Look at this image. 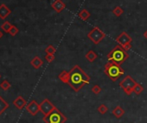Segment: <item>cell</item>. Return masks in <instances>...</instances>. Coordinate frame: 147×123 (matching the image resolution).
Masks as SVG:
<instances>
[{"label": "cell", "instance_id": "8", "mask_svg": "<svg viewBox=\"0 0 147 123\" xmlns=\"http://www.w3.org/2000/svg\"><path fill=\"white\" fill-rule=\"evenodd\" d=\"M116 41L119 43V45L120 46H124L129 43H131L132 39L131 37L126 33V32H122L120 35H119V36L116 38Z\"/></svg>", "mask_w": 147, "mask_h": 123}, {"label": "cell", "instance_id": "25", "mask_svg": "<svg viewBox=\"0 0 147 123\" xmlns=\"http://www.w3.org/2000/svg\"><path fill=\"white\" fill-rule=\"evenodd\" d=\"M92 91H93V93H94L95 95H98V94H100V93L102 91V89H101V87H100V85L95 84V85H94V86H93V88H92Z\"/></svg>", "mask_w": 147, "mask_h": 123}, {"label": "cell", "instance_id": "11", "mask_svg": "<svg viewBox=\"0 0 147 123\" xmlns=\"http://www.w3.org/2000/svg\"><path fill=\"white\" fill-rule=\"evenodd\" d=\"M11 13V11L5 4L0 5V18L5 20L10 16Z\"/></svg>", "mask_w": 147, "mask_h": 123}, {"label": "cell", "instance_id": "17", "mask_svg": "<svg viewBox=\"0 0 147 123\" xmlns=\"http://www.w3.org/2000/svg\"><path fill=\"white\" fill-rule=\"evenodd\" d=\"M8 108H9V103L0 96V115H1Z\"/></svg>", "mask_w": 147, "mask_h": 123}, {"label": "cell", "instance_id": "26", "mask_svg": "<svg viewBox=\"0 0 147 123\" xmlns=\"http://www.w3.org/2000/svg\"><path fill=\"white\" fill-rule=\"evenodd\" d=\"M18 28L17 27V26H15V25H12V28L11 29V30L9 31V34L11 35V36H15L16 35H18Z\"/></svg>", "mask_w": 147, "mask_h": 123}, {"label": "cell", "instance_id": "14", "mask_svg": "<svg viewBox=\"0 0 147 123\" xmlns=\"http://www.w3.org/2000/svg\"><path fill=\"white\" fill-rule=\"evenodd\" d=\"M113 114L117 118V119H119L121 118L124 114H125V110L120 107V106H117L113 108V110L112 111Z\"/></svg>", "mask_w": 147, "mask_h": 123}, {"label": "cell", "instance_id": "29", "mask_svg": "<svg viewBox=\"0 0 147 123\" xmlns=\"http://www.w3.org/2000/svg\"><path fill=\"white\" fill-rule=\"evenodd\" d=\"M144 38H145V39L147 40V30H146V31H145V32L144 33Z\"/></svg>", "mask_w": 147, "mask_h": 123}, {"label": "cell", "instance_id": "6", "mask_svg": "<svg viewBox=\"0 0 147 123\" xmlns=\"http://www.w3.org/2000/svg\"><path fill=\"white\" fill-rule=\"evenodd\" d=\"M105 37H106L105 33L98 27H94L88 34V38L89 40H91V41H93L95 45H98Z\"/></svg>", "mask_w": 147, "mask_h": 123}, {"label": "cell", "instance_id": "19", "mask_svg": "<svg viewBox=\"0 0 147 123\" xmlns=\"http://www.w3.org/2000/svg\"><path fill=\"white\" fill-rule=\"evenodd\" d=\"M11 28H12V25H11V23H9L8 21L5 22V23L1 25V29H2L5 33H9V31L11 30Z\"/></svg>", "mask_w": 147, "mask_h": 123}, {"label": "cell", "instance_id": "1", "mask_svg": "<svg viewBox=\"0 0 147 123\" xmlns=\"http://www.w3.org/2000/svg\"><path fill=\"white\" fill-rule=\"evenodd\" d=\"M89 83L90 77L78 65H76L70 70L67 84L76 92L80 91L84 85L88 84Z\"/></svg>", "mask_w": 147, "mask_h": 123}, {"label": "cell", "instance_id": "7", "mask_svg": "<svg viewBox=\"0 0 147 123\" xmlns=\"http://www.w3.org/2000/svg\"><path fill=\"white\" fill-rule=\"evenodd\" d=\"M55 108V106L49 99H44L40 103V112H42L44 116L49 114Z\"/></svg>", "mask_w": 147, "mask_h": 123}, {"label": "cell", "instance_id": "16", "mask_svg": "<svg viewBox=\"0 0 147 123\" xmlns=\"http://www.w3.org/2000/svg\"><path fill=\"white\" fill-rule=\"evenodd\" d=\"M90 16H91V14H90V12H89L87 9H82V10L78 13V17H79L82 20H83V21H87V20L90 17Z\"/></svg>", "mask_w": 147, "mask_h": 123}, {"label": "cell", "instance_id": "13", "mask_svg": "<svg viewBox=\"0 0 147 123\" xmlns=\"http://www.w3.org/2000/svg\"><path fill=\"white\" fill-rule=\"evenodd\" d=\"M31 66L35 68V69H39L42 65H43V61L42 59H41L38 56H36L33 58V59L30 61Z\"/></svg>", "mask_w": 147, "mask_h": 123}, {"label": "cell", "instance_id": "27", "mask_svg": "<svg viewBox=\"0 0 147 123\" xmlns=\"http://www.w3.org/2000/svg\"><path fill=\"white\" fill-rule=\"evenodd\" d=\"M45 59L47 62L51 63L55 60V55L54 54H47V55H45Z\"/></svg>", "mask_w": 147, "mask_h": 123}, {"label": "cell", "instance_id": "31", "mask_svg": "<svg viewBox=\"0 0 147 123\" xmlns=\"http://www.w3.org/2000/svg\"><path fill=\"white\" fill-rule=\"evenodd\" d=\"M0 78H1V75H0Z\"/></svg>", "mask_w": 147, "mask_h": 123}, {"label": "cell", "instance_id": "30", "mask_svg": "<svg viewBox=\"0 0 147 123\" xmlns=\"http://www.w3.org/2000/svg\"><path fill=\"white\" fill-rule=\"evenodd\" d=\"M3 35H4V33L2 32V30H0V39L3 37Z\"/></svg>", "mask_w": 147, "mask_h": 123}, {"label": "cell", "instance_id": "20", "mask_svg": "<svg viewBox=\"0 0 147 123\" xmlns=\"http://www.w3.org/2000/svg\"><path fill=\"white\" fill-rule=\"evenodd\" d=\"M144 91V87L140 84H138L134 86L133 88V92L136 94V95H140L142 92Z\"/></svg>", "mask_w": 147, "mask_h": 123}, {"label": "cell", "instance_id": "18", "mask_svg": "<svg viewBox=\"0 0 147 123\" xmlns=\"http://www.w3.org/2000/svg\"><path fill=\"white\" fill-rule=\"evenodd\" d=\"M85 57H86V59L89 61V62H94V61L97 59V54L95 53L94 51L89 50V51L86 53Z\"/></svg>", "mask_w": 147, "mask_h": 123}, {"label": "cell", "instance_id": "22", "mask_svg": "<svg viewBox=\"0 0 147 123\" xmlns=\"http://www.w3.org/2000/svg\"><path fill=\"white\" fill-rule=\"evenodd\" d=\"M97 110H98V112L100 113V114H107V111H108V108L105 105V104H100L99 107H98V108H97Z\"/></svg>", "mask_w": 147, "mask_h": 123}, {"label": "cell", "instance_id": "12", "mask_svg": "<svg viewBox=\"0 0 147 123\" xmlns=\"http://www.w3.org/2000/svg\"><path fill=\"white\" fill-rule=\"evenodd\" d=\"M13 104H14V106H15L17 108H18V109H23L25 106H27V105H26L27 102H26V101L23 98L22 96H18V97L13 101Z\"/></svg>", "mask_w": 147, "mask_h": 123}, {"label": "cell", "instance_id": "28", "mask_svg": "<svg viewBox=\"0 0 147 123\" xmlns=\"http://www.w3.org/2000/svg\"><path fill=\"white\" fill-rule=\"evenodd\" d=\"M122 47H123L126 52H128V51L131 48V43H129V44L124 45V46H122Z\"/></svg>", "mask_w": 147, "mask_h": 123}, {"label": "cell", "instance_id": "10", "mask_svg": "<svg viewBox=\"0 0 147 123\" xmlns=\"http://www.w3.org/2000/svg\"><path fill=\"white\" fill-rule=\"evenodd\" d=\"M51 7L57 12V13H60L61 12L65 7H66V5L61 1V0H55V1H54L51 5Z\"/></svg>", "mask_w": 147, "mask_h": 123}, {"label": "cell", "instance_id": "9", "mask_svg": "<svg viewBox=\"0 0 147 123\" xmlns=\"http://www.w3.org/2000/svg\"><path fill=\"white\" fill-rule=\"evenodd\" d=\"M26 110L33 116L36 115L37 113L40 111V104L37 103L36 101L32 100L27 106H26Z\"/></svg>", "mask_w": 147, "mask_h": 123}, {"label": "cell", "instance_id": "3", "mask_svg": "<svg viewBox=\"0 0 147 123\" xmlns=\"http://www.w3.org/2000/svg\"><path fill=\"white\" fill-rule=\"evenodd\" d=\"M104 72L113 82L117 81L125 73L124 70L121 68V66L119 65L111 62V61H108V62L105 65Z\"/></svg>", "mask_w": 147, "mask_h": 123}, {"label": "cell", "instance_id": "2", "mask_svg": "<svg viewBox=\"0 0 147 123\" xmlns=\"http://www.w3.org/2000/svg\"><path fill=\"white\" fill-rule=\"evenodd\" d=\"M128 58H129V53L120 45H117L107 54L108 61H111V62H113L119 66H121Z\"/></svg>", "mask_w": 147, "mask_h": 123}, {"label": "cell", "instance_id": "24", "mask_svg": "<svg viewBox=\"0 0 147 123\" xmlns=\"http://www.w3.org/2000/svg\"><path fill=\"white\" fill-rule=\"evenodd\" d=\"M0 87H1V89L4 90H8L11 87V84L7 80H4V81H2L1 84H0Z\"/></svg>", "mask_w": 147, "mask_h": 123}, {"label": "cell", "instance_id": "23", "mask_svg": "<svg viewBox=\"0 0 147 123\" xmlns=\"http://www.w3.org/2000/svg\"><path fill=\"white\" fill-rule=\"evenodd\" d=\"M56 52V48L53 46V45H49L46 48H45V53L47 54H55V53Z\"/></svg>", "mask_w": 147, "mask_h": 123}, {"label": "cell", "instance_id": "21", "mask_svg": "<svg viewBox=\"0 0 147 123\" xmlns=\"http://www.w3.org/2000/svg\"><path fill=\"white\" fill-rule=\"evenodd\" d=\"M123 12H124L123 9H122L121 7H119V6H116V7L113 10V13L114 16L117 17H119L123 14Z\"/></svg>", "mask_w": 147, "mask_h": 123}, {"label": "cell", "instance_id": "4", "mask_svg": "<svg viewBox=\"0 0 147 123\" xmlns=\"http://www.w3.org/2000/svg\"><path fill=\"white\" fill-rule=\"evenodd\" d=\"M43 121L45 123H65L67 121V117L55 108L49 114L43 117Z\"/></svg>", "mask_w": 147, "mask_h": 123}, {"label": "cell", "instance_id": "5", "mask_svg": "<svg viewBox=\"0 0 147 123\" xmlns=\"http://www.w3.org/2000/svg\"><path fill=\"white\" fill-rule=\"evenodd\" d=\"M136 84L137 82L130 75L125 76L123 78V80L119 83V86L122 88L123 91L128 96H130L133 92V88Z\"/></svg>", "mask_w": 147, "mask_h": 123}, {"label": "cell", "instance_id": "15", "mask_svg": "<svg viewBox=\"0 0 147 123\" xmlns=\"http://www.w3.org/2000/svg\"><path fill=\"white\" fill-rule=\"evenodd\" d=\"M58 78L59 79L64 83V84H67L68 83V80H69V72H67V71H62L59 75H58Z\"/></svg>", "mask_w": 147, "mask_h": 123}]
</instances>
